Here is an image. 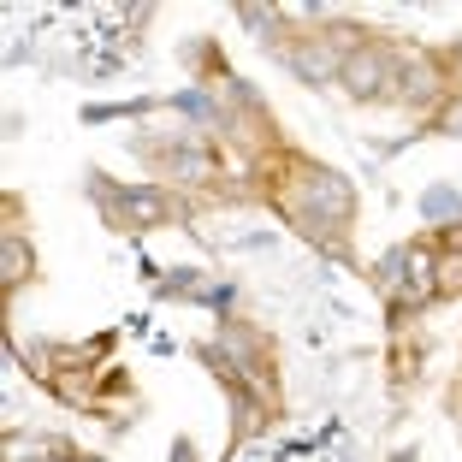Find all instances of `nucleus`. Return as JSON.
<instances>
[{
	"label": "nucleus",
	"mask_w": 462,
	"mask_h": 462,
	"mask_svg": "<svg viewBox=\"0 0 462 462\" xmlns=\"http://www.w3.org/2000/svg\"><path fill=\"white\" fill-rule=\"evenodd\" d=\"M403 267H409V279H403V302L433 297V255H427V249H415V255H403Z\"/></svg>",
	"instance_id": "f257e3e1"
},
{
	"label": "nucleus",
	"mask_w": 462,
	"mask_h": 462,
	"mask_svg": "<svg viewBox=\"0 0 462 462\" xmlns=\"http://www.w3.org/2000/svg\"><path fill=\"white\" fill-rule=\"evenodd\" d=\"M125 219H136V226H161V219H166V196H161V190L125 196Z\"/></svg>",
	"instance_id": "f03ea898"
},
{
	"label": "nucleus",
	"mask_w": 462,
	"mask_h": 462,
	"mask_svg": "<svg viewBox=\"0 0 462 462\" xmlns=\"http://www.w3.org/2000/svg\"><path fill=\"white\" fill-rule=\"evenodd\" d=\"M380 60H356V66H350V89H362V96H367V89H380Z\"/></svg>",
	"instance_id": "7ed1b4c3"
},
{
	"label": "nucleus",
	"mask_w": 462,
	"mask_h": 462,
	"mask_svg": "<svg viewBox=\"0 0 462 462\" xmlns=\"http://www.w3.org/2000/svg\"><path fill=\"white\" fill-rule=\"evenodd\" d=\"M24 273H30V249L24 244H6V285H18Z\"/></svg>",
	"instance_id": "20e7f679"
}]
</instances>
